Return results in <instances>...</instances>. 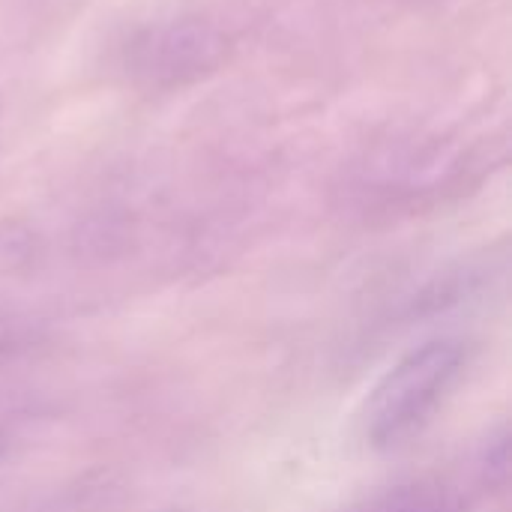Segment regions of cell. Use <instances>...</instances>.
<instances>
[{
  "mask_svg": "<svg viewBox=\"0 0 512 512\" xmlns=\"http://www.w3.org/2000/svg\"><path fill=\"white\" fill-rule=\"evenodd\" d=\"M465 345L450 336L426 339L402 354L375 384L366 402V438L378 450H393L420 435L465 372Z\"/></svg>",
  "mask_w": 512,
  "mask_h": 512,
  "instance_id": "cell-1",
  "label": "cell"
},
{
  "mask_svg": "<svg viewBox=\"0 0 512 512\" xmlns=\"http://www.w3.org/2000/svg\"><path fill=\"white\" fill-rule=\"evenodd\" d=\"M225 54L219 30L201 21H168L129 45V72L153 87L183 84L210 72Z\"/></svg>",
  "mask_w": 512,
  "mask_h": 512,
  "instance_id": "cell-2",
  "label": "cell"
},
{
  "mask_svg": "<svg viewBox=\"0 0 512 512\" xmlns=\"http://www.w3.org/2000/svg\"><path fill=\"white\" fill-rule=\"evenodd\" d=\"M363 512H459V504L441 483H411L375 498Z\"/></svg>",
  "mask_w": 512,
  "mask_h": 512,
  "instance_id": "cell-3",
  "label": "cell"
}]
</instances>
